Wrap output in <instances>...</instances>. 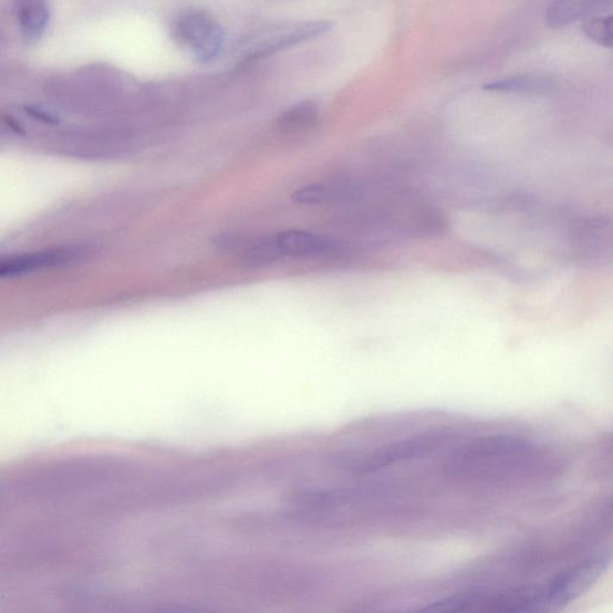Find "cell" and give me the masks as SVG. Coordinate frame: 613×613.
<instances>
[{"label": "cell", "instance_id": "13", "mask_svg": "<svg viewBox=\"0 0 613 613\" xmlns=\"http://www.w3.org/2000/svg\"><path fill=\"white\" fill-rule=\"evenodd\" d=\"M63 258L64 253L62 252H45L2 260L0 261V277L51 267L55 262L62 261Z\"/></svg>", "mask_w": 613, "mask_h": 613}, {"label": "cell", "instance_id": "1", "mask_svg": "<svg viewBox=\"0 0 613 613\" xmlns=\"http://www.w3.org/2000/svg\"><path fill=\"white\" fill-rule=\"evenodd\" d=\"M450 484L476 489L509 488L558 478L563 464L531 440L510 434L475 437L443 466Z\"/></svg>", "mask_w": 613, "mask_h": 613}, {"label": "cell", "instance_id": "11", "mask_svg": "<svg viewBox=\"0 0 613 613\" xmlns=\"http://www.w3.org/2000/svg\"><path fill=\"white\" fill-rule=\"evenodd\" d=\"M553 83L546 76H509L484 85V90L492 93L531 94L546 93Z\"/></svg>", "mask_w": 613, "mask_h": 613}, {"label": "cell", "instance_id": "10", "mask_svg": "<svg viewBox=\"0 0 613 613\" xmlns=\"http://www.w3.org/2000/svg\"><path fill=\"white\" fill-rule=\"evenodd\" d=\"M18 20L28 40H39L50 22L49 0H17Z\"/></svg>", "mask_w": 613, "mask_h": 613}, {"label": "cell", "instance_id": "2", "mask_svg": "<svg viewBox=\"0 0 613 613\" xmlns=\"http://www.w3.org/2000/svg\"><path fill=\"white\" fill-rule=\"evenodd\" d=\"M344 208L357 237L374 243L439 236L447 227L443 212L416 189L394 184L360 181Z\"/></svg>", "mask_w": 613, "mask_h": 613}, {"label": "cell", "instance_id": "4", "mask_svg": "<svg viewBox=\"0 0 613 613\" xmlns=\"http://www.w3.org/2000/svg\"><path fill=\"white\" fill-rule=\"evenodd\" d=\"M448 439L449 435L445 432L417 434L376 448L350 465L349 469L359 476L373 475L402 463L430 456L446 445Z\"/></svg>", "mask_w": 613, "mask_h": 613}, {"label": "cell", "instance_id": "8", "mask_svg": "<svg viewBox=\"0 0 613 613\" xmlns=\"http://www.w3.org/2000/svg\"><path fill=\"white\" fill-rule=\"evenodd\" d=\"M332 24L326 21L306 22L289 31L276 34L259 45L247 56L248 62L262 60L283 50L300 45V43L310 41L328 33Z\"/></svg>", "mask_w": 613, "mask_h": 613}, {"label": "cell", "instance_id": "3", "mask_svg": "<svg viewBox=\"0 0 613 613\" xmlns=\"http://www.w3.org/2000/svg\"><path fill=\"white\" fill-rule=\"evenodd\" d=\"M436 612L524 613L549 611L544 583L492 589L472 586L439 598L423 607Z\"/></svg>", "mask_w": 613, "mask_h": 613}, {"label": "cell", "instance_id": "15", "mask_svg": "<svg viewBox=\"0 0 613 613\" xmlns=\"http://www.w3.org/2000/svg\"><path fill=\"white\" fill-rule=\"evenodd\" d=\"M611 14H596L582 21L581 29L583 34L598 43V45L611 49L612 48V21Z\"/></svg>", "mask_w": 613, "mask_h": 613}, {"label": "cell", "instance_id": "12", "mask_svg": "<svg viewBox=\"0 0 613 613\" xmlns=\"http://www.w3.org/2000/svg\"><path fill=\"white\" fill-rule=\"evenodd\" d=\"M318 120L319 108L314 102L302 101L281 114L279 125L288 133H300V131L313 127Z\"/></svg>", "mask_w": 613, "mask_h": 613}, {"label": "cell", "instance_id": "7", "mask_svg": "<svg viewBox=\"0 0 613 613\" xmlns=\"http://www.w3.org/2000/svg\"><path fill=\"white\" fill-rule=\"evenodd\" d=\"M273 238L282 258L339 257L345 252V245L339 240L310 231L285 230Z\"/></svg>", "mask_w": 613, "mask_h": 613}, {"label": "cell", "instance_id": "6", "mask_svg": "<svg viewBox=\"0 0 613 613\" xmlns=\"http://www.w3.org/2000/svg\"><path fill=\"white\" fill-rule=\"evenodd\" d=\"M175 34L183 45L204 63L216 60L225 45L222 27L201 11L181 13L175 23Z\"/></svg>", "mask_w": 613, "mask_h": 613}, {"label": "cell", "instance_id": "14", "mask_svg": "<svg viewBox=\"0 0 613 613\" xmlns=\"http://www.w3.org/2000/svg\"><path fill=\"white\" fill-rule=\"evenodd\" d=\"M282 259L273 237L261 238L245 245L242 252V264L247 268H262L273 264Z\"/></svg>", "mask_w": 613, "mask_h": 613}, {"label": "cell", "instance_id": "9", "mask_svg": "<svg viewBox=\"0 0 613 613\" xmlns=\"http://www.w3.org/2000/svg\"><path fill=\"white\" fill-rule=\"evenodd\" d=\"M612 0H554L546 13L549 27L559 29L602 14Z\"/></svg>", "mask_w": 613, "mask_h": 613}, {"label": "cell", "instance_id": "16", "mask_svg": "<svg viewBox=\"0 0 613 613\" xmlns=\"http://www.w3.org/2000/svg\"><path fill=\"white\" fill-rule=\"evenodd\" d=\"M214 243L222 252H236L245 246L242 238L236 232L218 233L215 237Z\"/></svg>", "mask_w": 613, "mask_h": 613}, {"label": "cell", "instance_id": "5", "mask_svg": "<svg viewBox=\"0 0 613 613\" xmlns=\"http://www.w3.org/2000/svg\"><path fill=\"white\" fill-rule=\"evenodd\" d=\"M611 553L602 551L562 569L544 582L549 611L558 610L589 591L610 564Z\"/></svg>", "mask_w": 613, "mask_h": 613}]
</instances>
